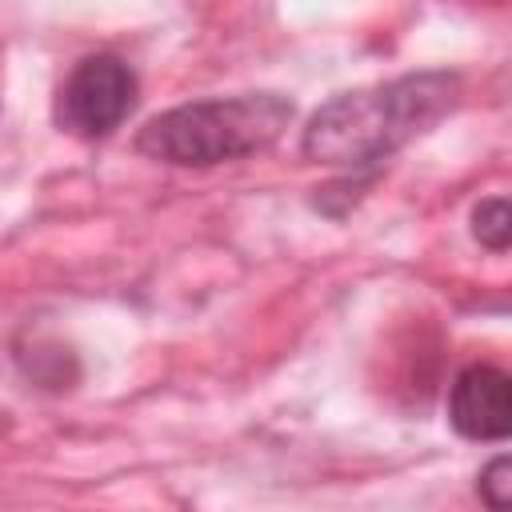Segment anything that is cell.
Segmentation results:
<instances>
[{
  "mask_svg": "<svg viewBox=\"0 0 512 512\" xmlns=\"http://www.w3.org/2000/svg\"><path fill=\"white\" fill-rule=\"evenodd\" d=\"M460 104V76L408 72L384 84L332 96L304 128V156L316 164L364 168L424 136Z\"/></svg>",
  "mask_w": 512,
  "mask_h": 512,
  "instance_id": "obj_1",
  "label": "cell"
},
{
  "mask_svg": "<svg viewBox=\"0 0 512 512\" xmlns=\"http://www.w3.org/2000/svg\"><path fill=\"white\" fill-rule=\"evenodd\" d=\"M288 124L292 100L280 92L216 96L152 116L136 136V152L176 168H212L272 148Z\"/></svg>",
  "mask_w": 512,
  "mask_h": 512,
  "instance_id": "obj_2",
  "label": "cell"
},
{
  "mask_svg": "<svg viewBox=\"0 0 512 512\" xmlns=\"http://www.w3.org/2000/svg\"><path fill=\"white\" fill-rule=\"evenodd\" d=\"M132 108H136V72L108 52L84 56L56 92V124L84 140L120 128Z\"/></svg>",
  "mask_w": 512,
  "mask_h": 512,
  "instance_id": "obj_3",
  "label": "cell"
},
{
  "mask_svg": "<svg viewBox=\"0 0 512 512\" xmlns=\"http://www.w3.org/2000/svg\"><path fill=\"white\" fill-rule=\"evenodd\" d=\"M448 420L468 440H504L512 432L508 372L492 364L464 368L448 392Z\"/></svg>",
  "mask_w": 512,
  "mask_h": 512,
  "instance_id": "obj_4",
  "label": "cell"
},
{
  "mask_svg": "<svg viewBox=\"0 0 512 512\" xmlns=\"http://www.w3.org/2000/svg\"><path fill=\"white\" fill-rule=\"evenodd\" d=\"M472 236L492 252H508V244H512V212H508L504 196L480 200L472 208Z\"/></svg>",
  "mask_w": 512,
  "mask_h": 512,
  "instance_id": "obj_5",
  "label": "cell"
},
{
  "mask_svg": "<svg viewBox=\"0 0 512 512\" xmlns=\"http://www.w3.org/2000/svg\"><path fill=\"white\" fill-rule=\"evenodd\" d=\"M480 500L492 512H508V504H512V464H508V456H496L480 472Z\"/></svg>",
  "mask_w": 512,
  "mask_h": 512,
  "instance_id": "obj_6",
  "label": "cell"
}]
</instances>
